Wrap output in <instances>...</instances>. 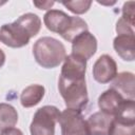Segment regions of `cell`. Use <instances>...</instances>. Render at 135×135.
Returning a JSON list of instances; mask_svg holds the SVG:
<instances>
[{
	"mask_svg": "<svg viewBox=\"0 0 135 135\" xmlns=\"http://www.w3.org/2000/svg\"><path fill=\"white\" fill-rule=\"evenodd\" d=\"M40 18L34 13H26L14 22L5 23L0 27V41L8 47H23L40 32Z\"/></svg>",
	"mask_w": 135,
	"mask_h": 135,
	"instance_id": "obj_1",
	"label": "cell"
},
{
	"mask_svg": "<svg viewBox=\"0 0 135 135\" xmlns=\"http://www.w3.org/2000/svg\"><path fill=\"white\" fill-rule=\"evenodd\" d=\"M58 90L68 109L82 111L89 103V95L85 77H73L60 75Z\"/></svg>",
	"mask_w": 135,
	"mask_h": 135,
	"instance_id": "obj_2",
	"label": "cell"
},
{
	"mask_svg": "<svg viewBox=\"0 0 135 135\" xmlns=\"http://www.w3.org/2000/svg\"><path fill=\"white\" fill-rule=\"evenodd\" d=\"M33 55L40 66L44 69H54L64 60L66 51L62 42L46 36L39 38L34 43Z\"/></svg>",
	"mask_w": 135,
	"mask_h": 135,
	"instance_id": "obj_3",
	"label": "cell"
},
{
	"mask_svg": "<svg viewBox=\"0 0 135 135\" xmlns=\"http://www.w3.org/2000/svg\"><path fill=\"white\" fill-rule=\"evenodd\" d=\"M60 111L55 105H43L34 114L30 126L31 135H55V126L58 122Z\"/></svg>",
	"mask_w": 135,
	"mask_h": 135,
	"instance_id": "obj_4",
	"label": "cell"
},
{
	"mask_svg": "<svg viewBox=\"0 0 135 135\" xmlns=\"http://www.w3.org/2000/svg\"><path fill=\"white\" fill-rule=\"evenodd\" d=\"M58 122L61 135H89L86 122L80 111L66 108L60 113Z\"/></svg>",
	"mask_w": 135,
	"mask_h": 135,
	"instance_id": "obj_5",
	"label": "cell"
},
{
	"mask_svg": "<svg viewBox=\"0 0 135 135\" xmlns=\"http://www.w3.org/2000/svg\"><path fill=\"white\" fill-rule=\"evenodd\" d=\"M117 75L116 61L108 54L101 55L93 65V77L99 83H109Z\"/></svg>",
	"mask_w": 135,
	"mask_h": 135,
	"instance_id": "obj_6",
	"label": "cell"
},
{
	"mask_svg": "<svg viewBox=\"0 0 135 135\" xmlns=\"http://www.w3.org/2000/svg\"><path fill=\"white\" fill-rule=\"evenodd\" d=\"M97 51V39L89 31L81 33L72 41V54L79 56L86 61Z\"/></svg>",
	"mask_w": 135,
	"mask_h": 135,
	"instance_id": "obj_7",
	"label": "cell"
},
{
	"mask_svg": "<svg viewBox=\"0 0 135 135\" xmlns=\"http://www.w3.org/2000/svg\"><path fill=\"white\" fill-rule=\"evenodd\" d=\"M124 101L126 99L118 92L110 88L98 97V107L101 112L115 117Z\"/></svg>",
	"mask_w": 135,
	"mask_h": 135,
	"instance_id": "obj_8",
	"label": "cell"
},
{
	"mask_svg": "<svg viewBox=\"0 0 135 135\" xmlns=\"http://www.w3.org/2000/svg\"><path fill=\"white\" fill-rule=\"evenodd\" d=\"M114 116L105 114L101 111L89 116L85 120L89 135H109Z\"/></svg>",
	"mask_w": 135,
	"mask_h": 135,
	"instance_id": "obj_9",
	"label": "cell"
},
{
	"mask_svg": "<svg viewBox=\"0 0 135 135\" xmlns=\"http://www.w3.org/2000/svg\"><path fill=\"white\" fill-rule=\"evenodd\" d=\"M70 21L71 16L59 9H50L43 16V22L46 28L51 32L59 34L60 36L66 30Z\"/></svg>",
	"mask_w": 135,
	"mask_h": 135,
	"instance_id": "obj_10",
	"label": "cell"
},
{
	"mask_svg": "<svg viewBox=\"0 0 135 135\" xmlns=\"http://www.w3.org/2000/svg\"><path fill=\"white\" fill-rule=\"evenodd\" d=\"M113 47L118 56L124 61L135 59V38L134 34H120L113 40Z\"/></svg>",
	"mask_w": 135,
	"mask_h": 135,
	"instance_id": "obj_11",
	"label": "cell"
},
{
	"mask_svg": "<svg viewBox=\"0 0 135 135\" xmlns=\"http://www.w3.org/2000/svg\"><path fill=\"white\" fill-rule=\"evenodd\" d=\"M134 74L131 72H121L114 77L111 89L118 92L124 99H134Z\"/></svg>",
	"mask_w": 135,
	"mask_h": 135,
	"instance_id": "obj_12",
	"label": "cell"
},
{
	"mask_svg": "<svg viewBox=\"0 0 135 135\" xmlns=\"http://www.w3.org/2000/svg\"><path fill=\"white\" fill-rule=\"evenodd\" d=\"M45 89L41 84H31L26 86L20 95V102L24 108H32L38 104L44 97Z\"/></svg>",
	"mask_w": 135,
	"mask_h": 135,
	"instance_id": "obj_13",
	"label": "cell"
},
{
	"mask_svg": "<svg viewBox=\"0 0 135 135\" xmlns=\"http://www.w3.org/2000/svg\"><path fill=\"white\" fill-rule=\"evenodd\" d=\"M18 122L17 110L9 103H0V131L14 128Z\"/></svg>",
	"mask_w": 135,
	"mask_h": 135,
	"instance_id": "obj_14",
	"label": "cell"
},
{
	"mask_svg": "<svg viewBox=\"0 0 135 135\" xmlns=\"http://www.w3.org/2000/svg\"><path fill=\"white\" fill-rule=\"evenodd\" d=\"M86 31H89V27H88L86 22L82 18L77 17V16H71V21L66 30L64 31V33L61 35V37L64 40L72 42L74 38H76L78 35Z\"/></svg>",
	"mask_w": 135,
	"mask_h": 135,
	"instance_id": "obj_15",
	"label": "cell"
},
{
	"mask_svg": "<svg viewBox=\"0 0 135 135\" xmlns=\"http://www.w3.org/2000/svg\"><path fill=\"white\" fill-rule=\"evenodd\" d=\"M109 135H135V122L114 118L111 124Z\"/></svg>",
	"mask_w": 135,
	"mask_h": 135,
	"instance_id": "obj_16",
	"label": "cell"
},
{
	"mask_svg": "<svg viewBox=\"0 0 135 135\" xmlns=\"http://www.w3.org/2000/svg\"><path fill=\"white\" fill-rule=\"evenodd\" d=\"M61 3L72 13L76 15H81L86 13L91 5L92 1L91 0H76V1H61Z\"/></svg>",
	"mask_w": 135,
	"mask_h": 135,
	"instance_id": "obj_17",
	"label": "cell"
},
{
	"mask_svg": "<svg viewBox=\"0 0 135 135\" xmlns=\"http://www.w3.org/2000/svg\"><path fill=\"white\" fill-rule=\"evenodd\" d=\"M134 6L135 3L133 1H128L123 3L122 6V18H124L126 20H128L129 22L134 24Z\"/></svg>",
	"mask_w": 135,
	"mask_h": 135,
	"instance_id": "obj_18",
	"label": "cell"
},
{
	"mask_svg": "<svg viewBox=\"0 0 135 135\" xmlns=\"http://www.w3.org/2000/svg\"><path fill=\"white\" fill-rule=\"evenodd\" d=\"M33 3L39 9H49V8H51L54 5L55 2L54 1H42V2H40V1H34Z\"/></svg>",
	"mask_w": 135,
	"mask_h": 135,
	"instance_id": "obj_19",
	"label": "cell"
},
{
	"mask_svg": "<svg viewBox=\"0 0 135 135\" xmlns=\"http://www.w3.org/2000/svg\"><path fill=\"white\" fill-rule=\"evenodd\" d=\"M0 135H23L22 131L17 128H9L0 133Z\"/></svg>",
	"mask_w": 135,
	"mask_h": 135,
	"instance_id": "obj_20",
	"label": "cell"
},
{
	"mask_svg": "<svg viewBox=\"0 0 135 135\" xmlns=\"http://www.w3.org/2000/svg\"><path fill=\"white\" fill-rule=\"evenodd\" d=\"M4 62H5V54H4V52L0 49V69L3 66Z\"/></svg>",
	"mask_w": 135,
	"mask_h": 135,
	"instance_id": "obj_21",
	"label": "cell"
},
{
	"mask_svg": "<svg viewBox=\"0 0 135 135\" xmlns=\"http://www.w3.org/2000/svg\"><path fill=\"white\" fill-rule=\"evenodd\" d=\"M6 3V1H0V6L2 5V4H5Z\"/></svg>",
	"mask_w": 135,
	"mask_h": 135,
	"instance_id": "obj_22",
	"label": "cell"
}]
</instances>
